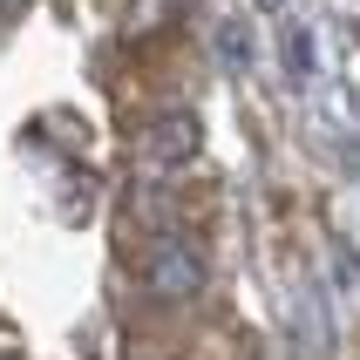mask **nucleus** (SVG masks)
I'll use <instances>...</instances> for the list:
<instances>
[{"label": "nucleus", "instance_id": "obj_1", "mask_svg": "<svg viewBox=\"0 0 360 360\" xmlns=\"http://www.w3.org/2000/svg\"><path fill=\"white\" fill-rule=\"evenodd\" d=\"M198 116H163L157 122V136H150V163L157 170H170V163H184V157H198Z\"/></svg>", "mask_w": 360, "mask_h": 360}, {"label": "nucleus", "instance_id": "obj_2", "mask_svg": "<svg viewBox=\"0 0 360 360\" xmlns=\"http://www.w3.org/2000/svg\"><path fill=\"white\" fill-rule=\"evenodd\" d=\"M150 279H157V292H163V300H184V292L198 285V265H191V259H170V265H157Z\"/></svg>", "mask_w": 360, "mask_h": 360}]
</instances>
